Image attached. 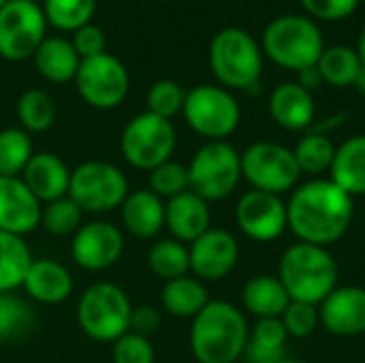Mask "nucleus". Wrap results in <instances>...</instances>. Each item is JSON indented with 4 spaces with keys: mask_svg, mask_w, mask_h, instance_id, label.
I'll return each mask as SVG.
<instances>
[{
    "mask_svg": "<svg viewBox=\"0 0 365 363\" xmlns=\"http://www.w3.org/2000/svg\"><path fill=\"white\" fill-rule=\"evenodd\" d=\"M355 214L353 197L331 180L297 184L287 201V223L299 242L331 246L346 235Z\"/></svg>",
    "mask_w": 365,
    "mask_h": 363,
    "instance_id": "1",
    "label": "nucleus"
},
{
    "mask_svg": "<svg viewBox=\"0 0 365 363\" xmlns=\"http://www.w3.org/2000/svg\"><path fill=\"white\" fill-rule=\"evenodd\" d=\"M248 321L231 302L210 300L192 319L190 351L199 363H235L248 344Z\"/></svg>",
    "mask_w": 365,
    "mask_h": 363,
    "instance_id": "2",
    "label": "nucleus"
},
{
    "mask_svg": "<svg viewBox=\"0 0 365 363\" xmlns=\"http://www.w3.org/2000/svg\"><path fill=\"white\" fill-rule=\"evenodd\" d=\"M278 278L291 302L319 306L338 287V263L327 248L297 242L282 252Z\"/></svg>",
    "mask_w": 365,
    "mask_h": 363,
    "instance_id": "3",
    "label": "nucleus"
},
{
    "mask_svg": "<svg viewBox=\"0 0 365 363\" xmlns=\"http://www.w3.org/2000/svg\"><path fill=\"white\" fill-rule=\"evenodd\" d=\"M261 49L276 66L299 73L319 62L325 49V39L312 17L289 13L265 26Z\"/></svg>",
    "mask_w": 365,
    "mask_h": 363,
    "instance_id": "4",
    "label": "nucleus"
},
{
    "mask_svg": "<svg viewBox=\"0 0 365 363\" xmlns=\"http://www.w3.org/2000/svg\"><path fill=\"white\" fill-rule=\"evenodd\" d=\"M210 68L227 90L252 92L263 75L261 43L244 28H222L210 43Z\"/></svg>",
    "mask_w": 365,
    "mask_h": 363,
    "instance_id": "5",
    "label": "nucleus"
},
{
    "mask_svg": "<svg viewBox=\"0 0 365 363\" xmlns=\"http://www.w3.org/2000/svg\"><path fill=\"white\" fill-rule=\"evenodd\" d=\"M133 304L115 282L90 285L77 302V325L94 342L113 344L130 329Z\"/></svg>",
    "mask_w": 365,
    "mask_h": 363,
    "instance_id": "6",
    "label": "nucleus"
},
{
    "mask_svg": "<svg viewBox=\"0 0 365 363\" xmlns=\"http://www.w3.org/2000/svg\"><path fill=\"white\" fill-rule=\"evenodd\" d=\"M182 116L186 124L207 141H227L242 120V109L231 90L201 83L186 92Z\"/></svg>",
    "mask_w": 365,
    "mask_h": 363,
    "instance_id": "7",
    "label": "nucleus"
},
{
    "mask_svg": "<svg viewBox=\"0 0 365 363\" xmlns=\"http://www.w3.org/2000/svg\"><path fill=\"white\" fill-rule=\"evenodd\" d=\"M190 190L201 199L222 201L242 180V154L229 141H205L188 163Z\"/></svg>",
    "mask_w": 365,
    "mask_h": 363,
    "instance_id": "8",
    "label": "nucleus"
},
{
    "mask_svg": "<svg viewBox=\"0 0 365 363\" xmlns=\"http://www.w3.org/2000/svg\"><path fill=\"white\" fill-rule=\"evenodd\" d=\"M130 193L120 167L107 160H86L71 171L68 197L83 214H107L118 210Z\"/></svg>",
    "mask_w": 365,
    "mask_h": 363,
    "instance_id": "9",
    "label": "nucleus"
},
{
    "mask_svg": "<svg viewBox=\"0 0 365 363\" xmlns=\"http://www.w3.org/2000/svg\"><path fill=\"white\" fill-rule=\"evenodd\" d=\"M175 145L178 135L173 122L150 111L130 118L120 135V150L124 160L130 167L148 173L154 167L171 160Z\"/></svg>",
    "mask_w": 365,
    "mask_h": 363,
    "instance_id": "10",
    "label": "nucleus"
},
{
    "mask_svg": "<svg viewBox=\"0 0 365 363\" xmlns=\"http://www.w3.org/2000/svg\"><path fill=\"white\" fill-rule=\"evenodd\" d=\"M242 178L255 190L282 197L297 188L302 171L291 148L276 141H255L242 152Z\"/></svg>",
    "mask_w": 365,
    "mask_h": 363,
    "instance_id": "11",
    "label": "nucleus"
},
{
    "mask_svg": "<svg viewBox=\"0 0 365 363\" xmlns=\"http://www.w3.org/2000/svg\"><path fill=\"white\" fill-rule=\"evenodd\" d=\"M75 88L81 101L94 109H115L130 90V75L120 58L105 51L81 60L75 75Z\"/></svg>",
    "mask_w": 365,
    "mask_h": 363,
    "instance_id": "12",
    "label": "nucleus"
},
{
    "mask_svg": "<svg viewBox=\"0 0 365 363\" xmlns=\"http://www.w3.org/2000/svg\"><path fill=\"white\" fill-rule=\"evenodd\" d=\"M47 36V19L36 0H9L0 9V58L21 62Z\"/></svg>",
    "mask_w": 365,
    "mask_h": 363,
    "instance_id": "13",
    "label": "nucleus"
},
{
    "mask_svg": "<svg viewBox=\"0 0 365 363\" xmlns=\"http://www.w3.org/2000/svg\"><path fill=\"white\" fill-rule=\"evenodd\" d=\"M235 223L240 231L261 244L278 240L287 229V201L265 190H248L235 205Z\"/></svg>",
    "mask_w": 365,
    "mask_h": 363,
    "instance_id": "14",
    "label": "nucleus"
},
{
    "mask_svg": "<svg viewBox=\"0 0 365 363\" xmlns=\"http://www.w3.org/2000/svg\"><path fill=\"white\" fill-rule=\"evenodd\" d=\"M124 252V233L107 220H92L79 227L71 242L73 261L86 272H105L113 267Z\"/></svg>",
    "mask_w": 365,
    "mask_h": 363,
    "instance_id": "15",
    "label": "nucleus"
},
{
    "mask_svg": "<svg viewBox=\"0 0 365 363\" xmlns=\"http://www.w3.org/2000/svg\"><path fill=\"white\" fill-rule=\"evenodd\" d=\"M188 255L190 274L201 282H216L235 270L240 261V246L227 229H207L188 246Z\"/></svg>",
    "mask_w": 365,
    "mask_h": 363,
    "instance_id": "16",
    "label": "nucleus"
},
{
    "mask_svg": "<svg viewBox=\"0 0 365 363\" xmlns=\"http://www.w3.org/2000/svg\"><path fill=\"white\" fill-rule=\"evenodd\" d=\"M319 321L338 338H355L365 334L364 287H336L319 304Z\"/></svg>",
    "mask_w": 365,
    "mask_h": 363,
    "instance_id": "17",
    "label": "nucleus"
},
{
    "mask_svg": "<svg viewBox=\"0 0 365 363\" xmlns=\"http://www.w3.org/2000/svg\"><path fill=\"white\" fill-rule=\"evenodd\" d=\"M43 203L28 190L21 178H0V231L28 235L41 227Z\"/></svg>",
    "mask_w": 365,
    "mask_h": 363,
    "instance_id": "18",
    "label": "nucleus"
},
{
    "mask_svg": "<svg viewBox=\"0 0 365 363\" xmlns=\"http://www.w3.org/2000/svg\"><path fill=\"white\" fill-rule=\"evenodd\" d=\"M165 227L173 240L190 246L197 237L212 229L210 203L192 190L165 201Z\"/></svg>",
    "mask_w": 365,
    "mask_h": 363,
    "instance_id": "19",
    "label": "nucleus"
},
{
    "mask_svg": "<svg viewBox=\"0 0 365 363\" xmlns=\"http://www.w3.org/2000/svg\"><path fill=\"white\" fill-rule=\"evenodd\" d=\"M71 171L58 154L34 152L19 178L41 203H49L68 195Z\"/></svg>",
    "mask_w": 365,
    "mask_h": 363,
    "instance_id": "20",
    "label": "nucleus"
},
{
    "mask_svg": "<svg viewBox=\"0 0 365 363\" xmlns=\"http://www.w3.org/2000/svg\"><path fill=\"white\" fill-rule=\"evenodd\" d=\"M21 289L30 300L45 306L62 304L73 293V276L71 272L53 259H32Z\"/></svg>",
    "mask_w": 365,
    "mask_h": 363,
    "instance_id": "21",
    "label": "nucleus"
},
{
    "mask_svg": "<svg viewBox=\"0 0 365 363\" xmlns=\"http://www.w3.org/2000/svg\"><path fill=\"white\" fill-rule=\"evenodd\" d=\"M269 116L284 131H308L317 116L314 96L297 81H284L269 94Z\"/></svg>",
    "mask_w": 365,
    "mask_h": 363,
    "instance_id": "22",
    "label": "nucleus"
},
{
    "mask_svg": "<svg viewBox=\"0 0 365 363\" xmlns=\"http://www.w3.org/2000/svg\"><path fill=\"white\" fill-rule=\"evenodd\" d=\"M124 229L137 240H152L165 227V201L150 188L130 190L120 205Z\"/></svg>",
    "mask_w": 365,
    "mask_h": 363,
    "instance_id": "23",
    "label": "nucleus"
},
{
    "mask_svg": "<svg viewBox=\"0 0 365 363\" xmlns=\"http://www.w3.org/2000/svg\"><path fill=\"white\" fill-rule=\"evenodd\" d=\"M32 60L38 75L49 83L75 81L81 64V58L75 51L73 43L64 36H45L43 43L36 47Z\"/></svg>",
    "mask_w": 365,
    "mask_h": 363,
    "instance_id": "24",
    "label": "nucleus"
},
{
    "mask_svg": "<svg viewBox=\"0 0 365 363\" xmlns=\"http://www.w3.org/2000/svg\"><path fill=\"white\" fill-rule=\"evenodd\" d=\"M329 175L353 199L365 195V135H355L336 148Z\"/></svg>",
    "mask_w": 365,
    "mask_h": 363,
    "instance_id": "25",
    "label": "nucleus"
},
{
    "mask_svg": "<svg viewBox=\"0 0 365 363\" xmlns=\"http://www.w3.org/2000/svg\"><path fill=\"white\" fill-rule=\"evenodd\" d=\"M242 304L257 319H280L291 304V297L278 276L259 274L244 285Z\"/></svg>",
    "mask_w": 365,
    "mask_h": 363,
    "instance_id": "26",
    "label": "nucleus"
},
{
    "mask_svg": "<svg viewBox=\"0 0 365 363\" xmlns=\"http://www.w3.org/2000/svg\"><path fill=\"white\" fill-rule=\"evenodd\" d=\"M210 302L205 282L195 276H182L175 280L165 282L160 293L163 310L178 319H195Z\"/></svg>",
    "mask_w": 365,
    "mask_h": 363,
    "instance_id": "27",
    "label": "nucleus"
},
{
    "mask_svg": "<svg viewBox=\"0 0 365 363\" xmlns=\"http://www.w3.org/2000/svg\"><path fill=\"white\" fill-rule=\"evenodd\" d=\"M289 334L280 319H259L250 329L244 357L248 363H278L287 357Z\"/></svg>",
    "mask_w": 365,
    "mask_h": 363,
    "instance_id": "28",
    "label": "nucleus"
},
{
    "mask_svg": "<svg viewBox=\"0 0 365 363\" xmlns=\"http://www.w3.org/2000/svg\"><path fill=\"white\" fill-rule=\"evenodd\" d=\"M317 68H319L323 81L334 88L357 86L359 77L364 75V64L359 60V53H357V49H353L349 45L325 47L317 62Z\"/></svg>",
    "mask_w": 365,
    "mask_h": 363,
    "instance_id": "29",
    "label": "nucleus"
},
{
    "mask_svg": "<svg viewBox=\"0 0 365 363\" xmlns=\"http://www.w3.org/2000/svg\"><path fill=\"white\" fill-rule=\"evenodd\" d=\"M32 259L24 237L0 231V293H13L21 287Z\"/></svg>",
    "mask_w": 365,
    "mask_h": 363,
    "instance_id": "30",
    "label": "nucleus"
},
{
    "mask_svg": "<svg viewBox=\"0 0 365 363\" xmlns=\"http://www.w3.org/2000/svg\"><path fill=\"white\" fill-rule=\"evenodd\" d=\"M15 113L19 120V128L26 133H45L56 122V103L41 88H28L19 94L15 103Z\"/></svg>",
    "mask_w": 365,
    "mask_h": 363,
    "instance_id": "31",
    "label": "nucleus"
},
{
    "mask_svg": "<svg viewBox=\"0 0 365 363\" xmlns=\"http://www.w3.org/2000/svg\"><path fill=\"white\" fill-rule=\"evenodd\" d=\"M148 267L165 282L186 276L190 272L188 246L173 237L154 242L148 250Z\"/></svg>",
    "mask_w": 365,
    "mask_h": 363,
    "instance_id": "32",
    "label": "nucleus"
},
{
    "mask_svg": "<svg viewBox=\"0 0 365 363\" xmlns=\"http://www.w3.org/2000/svg\"><path fill=\"white\" fill-rule=\"evenodd\" d=\"M293 156L297 160V167L306 175H321L331 169L334 156H336V145L334 141L321 133L312 131L306 133L293 148Z\"/></svg>",
    "mask_w": 365,
    "mask_h": 363,
    "instance_id": "33",
    "label": "nucleus"
},
{
    "mask_svg": "<svg viewBox=\"0 0 365 363\" xmlns=\"http://www.w3.org/2000/svg\"><path fill=\"white\" fill-rule=\"evenodd\" d=\"M34 154L30 133L17 126L0 131V178H19Z\"/></svg>",
    "mask_w": 365,
    "mask_h": 363,
    "instance_id": "34",
    "label": "nucleus"
},
{
    "mask_svg": "<svg viewBox=\"0 0 365 363\" xmlns=\"http://www.w3.org/2000/svg\"><path fill=\"white\" fill-rule=\"evenodd\" d=\"M43 13L47 26L60 32H75L86 24H92L96 0H43Z\"/></svg>",
    "mask_w": 365,
    "mask_h": 363,
    "instance_id": "35",
    "label": "nucleus"
},
{
    "mask_svg": "<svg viewBox=\"0 0 365 363\" xmlns=\"http://www.w3.org/2000/svg\"><path fill=\"white\" fill-rule=\"evenodd\" d=\"M83 225V212L81 208L66 195L56 201L43 203L41 210V227L56 237L75 235L79 227Z\"/></svg>",
    "mask_w": 365,
    "mask_h": 363,
    "instance_id": "36",
    "label": "nucleus"
},
{
    "mask_svg": "<svg viewBox=\"0 0 365 363\" xmlns=\"http://www.w3.org/2000/svg\"><path fill=\"white\" fill-rule=\"evenodd\" d=\"M34 325L32 308L15 293H0V342H11L30 332Z\"/></svg>",
    "mask_w": 365,
    "mask_h": 363,
    "instance_id": "37",
    "label": "nucleus"
},
{
    "mask_svg": "<svg viewBox=\"0 0 365 363\" xmlns=\"http://www.w3.org/2000/svg\"><path fill=\"white\" fill-rule=\"evenodd\" d=\"M148 188L160 197L163 201L173 199L186 190H190V180H188V165H182L178 160H167L158 167H154L148 173Z\"/></svg>",
    "mask_w": 365,
    "mask_h": 363,
    "instance_id": "38",
    "label": "nucleus"
},
{
    "mask_svg": "<svg viewBox=\"0 0 365 363\" xmlns=\"http://www.w3.org/2000/svg\"><path fill=\"white\" fill-rule=\"evenodd\" d=\"M184 101H186V90L173 79L154 81L145 96L148 111L165 120H173L178 113H182Z\"/></svg>",
    "mask_w": 365,
    "mask_h": 363,
    "instance_id": "39",
    "label": "nucleus"
},
{
    "mask_svg": "<svg viewBox=\"0 0 365 363\" xmlns=\"http://www.w3.org/2000/svg\"><path fill=\"white\" fill-rule=\"evenodd\" d=\"M289 338H308L317 332V327L321 325L319 321V306L314 304H306V302H291L284 310V315L280 317Z\"/></svg>",
    "mask_w": 365,
    "mask_h": 363,
    "instance_id": "40",
    "label": "nucleus"
},
{
    "mask_svg": "<svg viewBox=\"0 0 365 363\" xmlns=\"http://www.w3.org/2000/svg\"><path fill=\"white\" fill-rule=\"evenodd\" d=\"M111 362L113 363H154L156 353L150 338L139 334H124L111 344Z\"/></svg>",
    "mask_w": 365,
    "mask_h": 363,
    "instance_id": "41",
    "label": "nucleus"
},
{
    "mask_svg": "<svg viewBox=\"0 0 365 363\" xmlns=\"http://www.w3.org/2000/svg\"><path fill=\"white\" fill-rule=\"evenodd\" d=\"M308 17L321 21H340L357 11L359 0H299Z\"/></svg>",
    "mask_w": 365,
    "mask_h": 363,
    "instance_id": "42",
    "label": "nucleus"
},
{
    "mask_svg": "<svg viewBox=\"0 0 365 363\" xmlns=\"http://www.w3.org/2000/svg\"><path fill=\"white\" fill-rule=\"evenodd\" d=\"M71 43H73L75 51L79 53V58L86 60V58L105 53L107 36H105V32L101 30V26H96V24H86V26H81L79 30L73 32Z\"/></svg>",
    "mask_w": 365,
    "mask_h": 363,
    "instance_id": "43",
    "label": "nucleus"
},
{
    "mask_svg": "<svg viewBox=\"0 0 365 363\" xmlns=\"http://www.w3.org/2000/svg\"><path fill=\"white\" fill-rule=\"evenodd\" d=\"M160 327V312L154 306H133V315H130V329L133 334H139L143 338H150L152 334H156Z\"/></svg>",
    "mask_w": 365,
    "mask_h": 363,
    "instance_id": "44",
    "label": "nucleus"
},
{
    "mask_svg": "<svg viewBox=\"0 0 365 363\" xmlns=\"http://www.w3.org/2000/svg\"><path fill=\"white\" fill-rule=\"evenodd\" d=\"M297 83H299L304 90H308L310 94H312L314 90H319L321 86H325V81H323V77H321L317 64H314V66H308V68H304V71H299V73H297Z\"/></svg>",
    "mask_w": 365,
    "mask_h": 363,
    "instance_id": "45",
    "label": "nucleus"
},
{
    "mask_svg": "<svg viewBox=\"0 0 365 363\" xmlns=\"http://www.w3.org/2000/svg\"><path fill=\"white\" fill-rule=\"evenodd\" d=\"M357 53H359V60H361L365 71V24L364 28H361V32H359V39H357Z\"/></svg>",
    "mask_w": 365,
    "mask_h": 363,
    "instance_id": "46",
    "label": "nucleus"
},
{
    "mask_svg": "<svg viewBox=\"0 0 365 363\" xmlns=\"http://www.w3.org/2000/svg\"><path fill=\"white\" fill-rule=\"evenodd\" d=\"M355 88H357V90L361 92V96L365 98V71H364V75L359 77V81H357V86H355Z\"/></svg>",
    "mask_w": 365,
    "mask_h": 363,
    "instance_id": "47",
    "label": "nucleus"
},
{
    "mask_svg": "<svg viewBox=\"0 0 365 363\" xmlns=\"http://www.w3.org/2000/svg\"><path fill=\"white\" fill-rule=\"evenodd\" d=\"M278 363H306V362H299V359H289V357H284V359H280Z\"/></svg>",
    "mask_w": 365,
    "mask_h": 363,
    "instance_id": "48",
    "label": "nucleus"
},
{
    "mask_svg": "<svg viewBox=\"0 0 365 363\" xmlns=\"http://www.w3.org/2000/svg\"><path fill=\"white\" fill-rule=\"evenodd\" d=\"M6 2H9V0H0V9H2V6H4Z\"/></svg>",
    "mask_w": 365,
    "mask_h": 363,
    "instance_id": "49",
    "label": "nucleus"
},
{
    "mask_svg": "<svg viewBox=\"0 0 365 363\" xmlns=\"http://www.w3.org/2000/svg\"><path fill=\"white\" fill-rule=\"evenodd\" d=\"M152 2H171V0H152Z\"/></svg>",
    "mask_w": 365,
    "mask_h": 363,
    "instance_id": "50",
    "label": "nucleus"
},
{
    "mask_svg": "<svg viewBox=\"0 0 365 363\" xmlns=\"http://www.w3.org/2000/svg\"><path fill=\"white\" fill-rule=\"evenodd\" d=\"M359 2H361V4H365V0H359Z\"/></svg>",
    "mask_w": 365,
    "mask_h": 363,
    "instance_id": "51",
    "label": "nucleus"
}]
</instances>
